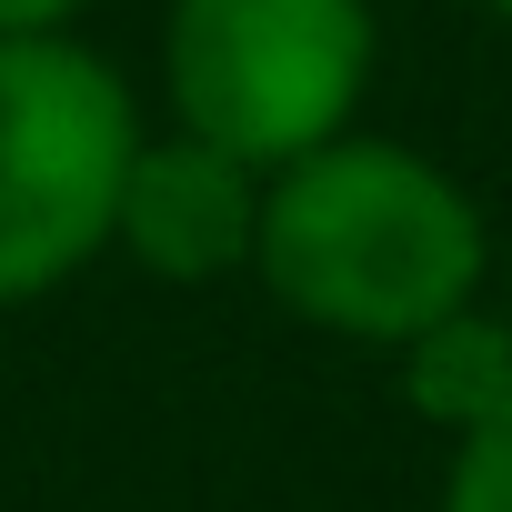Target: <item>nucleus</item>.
Returning <instances> with one entry per match:
<instances>
[{"label": "nucleus", "instance_id": "obj_1", "mask_svg": "<svg viewBox=\"0 0 512 512\" xmlns=\"http://www.w3.org/2000/svg\"><path fill=\"white\" fill-rule=\"evenodd\" d=\"M251 282L332 342L402 352L422 322L482 302L492 221L432 151L382 141V131L352 121L322 151H302L262 181Z\"/></svg>", "mask_w": 512, "mask_h": 512}, {"label": "nucleus", "instance_id": "obj_2", "mask_svg": "<svg viewBox=\"0 0 512 512\" xmlns=\"http://www.w3.org/2000/svg\"><path fill=\"white\" fill-rule=\"evenodd\" d=\"M141 111L71 31H0V312L81 282L111 251Z\"/></svg>", "mask_w": 512, "mask_h": 512}, {"label": "nucleus", "instance_id": "obj_3", "mask_svg": "<svg viewBox=\"0 0 512 512\" xmlns=\"http://www.w3.org/2000/svg\"><path fill=\"white\" fill-rule=\"evenodd\" d=\"M372 71H382L372 0H171L161 21L171 121L262 171L352 131Z\"/></svg>", "mask_w": 512, "mask_h": 512}, {"label": "nucleus", "instance_id": "obj_4", "mask_svg": "<svg viewBox=\"0 0 512 512\" xmlns=\"http://www.w3.org/2000/svg\"><path fill=\"white\" fill-rule=\"evenodd\" d=\"M262 161H241L201 131H141L131 141V171H121V211H111V251L171 292L191 282H231L251 272V241H262Z\"/></svg>", "mask_w": 512, "mask_h": 512}, {"label": "nucleus", "instance_id": "obj_5", "mask_svg": "<svg viewBox=\"0 0 512 512\" xmlns=\"http://www.w3.org/2000/svg\"><path fill=\"white\" fill-rule=\"evenodd\" d=\"M402 402H412L442 442L472 432V422H492V412L512 402V312L462 302V312L422 322V332L402 342Z\"/></svg>", "mask_w": 512, "mask_h": 512}, {"label": "nucleus", "instance_id": "obj_6", "mask_svg": "<svg viewBox=\"0 0 512 512\" xmlns=\"http://www.w3.org/2000/svg\"><path fill=\"white\" fill-rule=\"evenodd\" d=\"M432 512H512V402L472 432H452V462H442V502Z\"/></svg>", "mask_w": 512, "mask_h": 512}, {"label": "nucleus", "instance_id": "obj_7", "mask_svg": "<svg viewBox=\"0 0 512 512\" xmlns=\"http://www.w3.org/2000/svg\"><path fill=\"white\" fill-rule=\"evenodd\" d=\"M91 0H0V31H71Z\"/></svg>", "mask_w": 512, "mask_h": 512}, {"label": "nucleus", "instance_id": "obj_8", "mask_svg": "<svg viewBox=\"0 0 512 512\" xmlns=\"http://www.w3.org/2000/svg\"><path fill=\"white\" fill-rule=\"evenodd\" d=\"M482 11H492V21H502V31H512V0H482Z\"/></svg>", "mask_w": 512, "mask_h": 512}, {"label": "nucleus", "instance_id": "obj_9", "mask_svg": "<svg viewBox=\"0 0 512 512\" xmlns=\"http://www.w3.org/2000/svg\"><path fill=\"white\" fill-rule=\"evenodd\" d=\"M502 312H512V302H502Z\"/></svg>", "mask_w": 512, "mask_h": 512}]
</instances>
